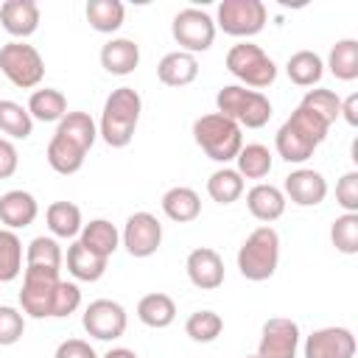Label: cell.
I'll use <instances>...</instances> for the list:
<instances>
[{"label":"cell","instance_id":"1","mask_svg":"<svg viewBox=\"0 0 358 358\" xmlns=\"http://www.w3.org/2000/svg\"><path fill=\"white\" fill-rule=\"evenodd\" d=\"M327 129H330V126H327L316 112H310V109H305V106H296V109L291 112V117L280 126L277 137H274L277 154H280L285 162H305V159L313 157L316 145L327 137Z\"/></svg>","mask_w":358,"mask_h":358},{"label":"cell","instance_id":"2","mask_svg":"<svg viewBox=\"0 0 358 358\" xmlns=\"http://www.w3.org/2000/svg\"><path fill=\"white\" fill-rule=\"evenodd\" d=\"M140 109L143 101L137 95V90L131 87H117L112 90V95L103 103V115H101V137L106 145L112 148H123L131 143L137 120H140Z\"/></svg>","mask_w":358,"mask_h":358},{"label":"cell","instance_id":"3","mask_svg":"<svg viewBox=\"0 0 358 358\" xmlns=\"http://www.w3.org/2000/svg\"><path fill=\"white\" fill-rule=\"evenodd\" d=\"M193 137L199 143V148L213 159V162H229L238 157L243 137H241V126L218 112L201 115L193 123Z\"/></svg>","mask_w":358,"mask_h":358},{"label":"cell","instance_id":"4","mask_svg":"<svg viewBox=\"0 0 358 358\" xmlns=\"http://www.w3.org/2000/svg\"><path fill=\"white\" fill-rule=\"evenodd\" d=\"M277 263H280V235H277V229H271L266 224V227H257L255 232H249V238L238 249L241 274L252 282H263L277 271Z\"/></svg>","mask_w":358,"mask_h":358},{"label":"cell","instance_id":"5","mask_svg":"<svg viewBox=\"0 0 358 358\" xmlns=\"http://www.w3.org/2000/svg\"><path fill=\"white\" fill-rule=\"evenodd\" d=\"M215 103H218V115H224L246 129H260L271 117V101L263 92L246 90L241 84L221 87L215 95Z\"/></svg>","mask_w":358,"mask_h":358},{"label":"cell","instance_id":"6","mask_svg":"<svg viewBox=\"0 0 358 358\" xmlns=\"http://www.w3.org/2000/svg\"><path fill=\"white\" fill-rule=\"evenodd\" d=\"M227 70L235 78H241L246 87H255V90H263L277 78V64L263 53L260 45H252V42H241V45L229 48Z\"/></svg>","mask_w":358,"mask_h":358},{"label":"cell","instance_id":"7","mask_svg":"<svg viewBox=\"0 0 358 358\" xmlns=\"http://www.w3.org/2000/svg\"><path fill=\"white\" fill-rule=\"evenodd\" d=\"M0 73L20 90H31L45 76V62L34 45L6 42L0 48Z\"/></svg>","mask_w":358,"mask_h":358},{"label":"cell","instance_id":"8","mask_svg":"<svg viewBox=\"0 0 358 358\" xmlns=\"http://www.w3.org/2000/svg\"><path fill=\"white\" fill-rule=\"evenodd\" d=\"M59 288V271L56 268H36L25 266L22 277V291H20V305L28 316L45 319L53 316V296Z\"/></svg>","mask_w":358,"mask_h":358},{"label":"cell","instance_id":"9","mask_svg":"<svg viewBox=\"0 0 358 358\" xmlns=\"http://www.w3.org/2000/svg\"><path fill=\"white\" fill-rule=\"evenodd\" d=\"M171 34L185 53H201L215 39V22L201 8H182L171 22Z\"/></svg>","mask_w":358,"mask_h":358},{"label":"cell","instance_id":"10","mask_svg":"<svg viewBox=\"0 0 358 358\" xmlns=\"http://www.w3.org/2000/svg\"><path fill=\"white\" fill-rule=\"evenodd\" d=\"M218 25L229 36H255L266 25V6L260 0H224L218 6Z\"/></svg>","mask_w":358,"mask_h":358},{"label":"cell","instance_id":"11","mask_svg":"<svg viewBox=\"0 0 358 358\" xmlns=\"http://www.w3.org/2000/svg\"><path fill=\"white\" fill-rule=\"evenodd\" d=\"M84 330L98 338V341H112V338H120L126 333V310L120 302H112V299H95L87 305L84 310V319H81Z\"/></svg>","mask_w":358,"mask_h":358},{"label":"cell","instance_id":"12","mask_svg":"<svg viewBox=\"0 0 358 358\" xmlns=\"http://www.w3.org/2000/svg\"><path fill=\"white\" fill-rule=\"evenodd\" d=\"M162 243V224L151 213L129 215L123 227V246L131 257H151Z\"/></svg>","mask_w":358,"mask_h":358},{"label":"cell","instance_id":"13","mask_svg":"<svg viewBox=\"0 0 358 358\" xmlns=\"http://www.w3.org/2000/svg\"><path fill=\"white\" fill-rule=\"evenodd\" d=\"M296 347H299V327H296V322L274 316V319H268L263 324L257 358H296Z\"/></svg>","mask_w":358,"mask_h":358},{"label":"cell","instance_id":"14","mask_svg":"<svg viewBox=\"0 0 358 358\" xmlns=\"http://www.w3.org/2000/svg\"><path fill=\"white\" fill-rule=\"evenodd\" d=\"M355 336L347 327H322L313 330L305 341V358H352Z\"/></svg>","mask_w":358,"mask_h":358},{"label":"cell","instance_id":"15","mask_svg":"<svg viewBox=\"0 0 358 358\" xmlns=\"http://www.w3.org/2000/svg\"><path fill=\"white\" fill-rule=\"evenodd\" d=\"M187 277L196 288L201 291H215L221 282H224V260L215 249H207V246H199L187 255Z\"/></svg>","mask_w":358,"mask_h":358},{"label":"cell","instance_id":"16","mask_svg":"<svg viewBox=\"0 0 358 358\" xmlns=\"http://www.w3.org/2000/svg\"><path fill=\"white\" fill-rule=\"evenodd\" d=\"M285 193L299 207H316L327 196V182H324V176L319 171L299 168V171H291L285 176Z\"/></svg>","mask_w":358,"mask_h":358},{"label":"cell","instance_id":"17","mask_svg":"<svg viewBox=\"0 0 358 358\" xmlns=\"http://www.w3.org/2000/svg\"><path fill=\"white\" fill-rule=\"evenodd\" d=\"M39 207L28 190H8L0 196V224L6 229H25L34 224Z\"/></svg>","mask_w":358,"mask_h":358},{"label":"cell","instance_id":"18","mask_svg":"<svg viewBox=\"0 0 358 358\" xmlns=\"http://www.w3.org/2000/svg\"><path fill=\"white\" fill-rule=\"evenodd\" d=\"M0 22L11 36H31L39 28V6L34 0H6L0 6Z\"/></svg>","mask_w":358,"mask_h":358},{"label":"cell","instance_id":"19","mask_svg":"<svg viewBox=\"0 0 358 358\" xmlns=\"http://www.w3.org/2000/svg\"><path fill=\"white\" fill-rule=\"evenodd\" d=\"M196 76H199V62L193 53L185 50L165 53L157 64V78L168 87H187L190 81H196Z\"/></svg>","mask_w":358,"mask_h":358},{"label":"cell","instance_id":"20","mask_svg":"<svg viewBox=\"0 0 358 358\" xmlns=\"http://www.w3.org/2000/svg\"><path fill=\"white\" fill-rule=\"evenodd\" d=\"M101 64L112 76H129L140 64V48L131 39H109L101 48Z\"/></svg>","mask_w":358,"mask_h":358},{"label":"cell","instance_id":"21","mask_svg":"<svg viewBox=\"0 0 358 358\" xmlns=\"http://www.w3.org/2000/svg\"><path fill=\"white\" fill-rule=\"evenodd\" d=\"M246 207L249 213L257 218V221H277L282 213H285V196L280 187L274 185H255L249 193H246Z\"/></svg>","mask_w":358,"mask_h":358},{"label":"cell","instance_id":"22","mask_svg":"<svg viewBox=\"0 0 358 358\" xmlns=\"http://www.w3.org/2000/svg\"><path fill=\"white\" fill-rule=\"evenodd\" d=\"M162 213L176 224L196 221L201 213V199L193 187H171L162 196Z\"/></svg>","mask_w":358,"mask_h":358},{"label":"cell","instance_id":"23","mask_svg":"<svg viewBox=\"0 0 358 358\" xmlns=\"http://www.w3.org/2000/svg\"><path fill=\"white\" fill-rule=\"evenodd\" d=\"M67 271H70L76 280L95 282V280H101L103 271H106V257L90 252L81 241H76V243L67 249Z\"/></svg>","mask_w":358,"mask_h":358},{"label":"cell","instance_id":"24","mask_svg":"<svg viewBox=\"0 0 358 358\" xmlns=\"http://www.w3.org/2000/svg\"><path fill=\"white\" fill-rule=\"evenodd\" d=\"M137 316L145 327H154V330H162L168 327L173 319H176V305L168 294H145L140 302H137Z\"/></svg>","mask_w":358,"mask_h":358},{"label":"cell","instance_id":"25","mask_svg":"<svg viewBox=\"0 0 358 358\" xmlns=\"http://www.w3.org/2000/svg\"><path fill=\"white\" fill-rule=\"evenodd\" d=\"M90 252H95V255H101V257H106L109 260V255L117 249V243H120V235H117V229H115V224L112 221H106V218H95V221H90V224H84L81 227V238H78Z\"/></svg>","mask_w":358,"mask_h":358},{"label":"cell","instance_id":"26","mask_svg":"<svg viewBox=\"0 0 358 358\" xmlns=\"http://www.w3.org/2000/svg\"><path fill=\"white\" fill-rule=\"evenodd\" d=\"M25 109H28L31 120L53 123V120H62V117L67 115V98H64L59 90L45 87V90L31 92V98H28V106H25Z\"/></svg>","mask_w":358,"mask_h":358},{"label":"cell","instance_id":"27","mask_svg":"<svg viewBox=\"0 0 358 358\" xmlns=\"http://www.w3.org/2000/svg\"><path fill=\"white\" fill-rule=\"evenodd\" d=\"M56 134L64 137L67 143L78 145L81 151H90V145H92L95 137H98V129H95V123H92V117H90L87 112H67V115L59 120Z\"/></svg>","mask_w":358,"mask_h":358},{"label":"cell","instance_id":"28","mask_svg":"<svg viewBox=\"0 0 358 358\" xmlns=\"http://www.w3.org/2000/svg\"><path fill=\"white\" fill-rule=\"evenodd\" d=\"M84 154H87V151H81L78 145L67 143V140L59 137V134H53L50 143H48V165H50L56 173H64V176L76 173V171L84 165Z\"/></svg>","mask_w":358,"mask_h":358},{"label":"cell","instance_id":"29","mask_svg":"<svg viewBox=\"0 0 358 358\" xmlns=\"http://www.w3.org/2000/svg\"><path fill=\"white\" fill-rule=\"evenodd\" d=\"M45 218H48V229L56 238H73L81 232V210L73 201H53Z\"/></svg>","mask_w":358,"mask_h":358},{"label":"cell","instance_id":"30","mask_svg":"<svg viewBox=\"0 0 358 358\" xmlns=\"http://www.w3.org/2000/svg\"><path fill=\"white\" fill-rule=\"evenodd\" d=\"M285 70H288V78H291L294 84H299V87H313V84H319V78H322V73H324V62H322L313 50H296V53L288 59Z\"/></svg>","mask_w":358,"mask_h":358},{"label":"cell","instance_id":"31","mask_svg":"<svg viewBox=\"0 0 358 358\" xmlns=\"http://www.w3.org/2000/svg\"><path fill=\"white\" fill-rule=\"evenodd\" d=\"M207 193L213 201L218 204H232L241 199L243 193V176L235 168H218L215 173H210L207 179Z\"/></svg>","mask_w":358,"mask_h":358},{"label":"cell","instance_id":"32","mask_svg":"<svg viewBox=\"0 0 358 358\" xmlns=\"http://www.w3.org/2000/svg\"><path fill=\"white\" fill-rule=\"evenodd\" d=\"M123 3L120 0H90L87 3V22L101 31V34H112L123 25Z\"/></svg>","mask_w":358,"mask_h":358},{"label":"cell","instance_id":"33","mask_svg":"<svg viewBox=\"0 0 358 358\" xmlns=\"http://www.w3.org/2000/svg\"><path fill=\"white\" fill-rule=\"evenodd\" d=\"M235 162H238V173L246 176V179H263V176H268V171H271V154H268V148L260 145V143H246V145H241Z\"/></svg>","mask_w":358,"mask_h":358},{"label":"cell","instance_id":"34","mask_svg":"<svg viewBox=\"0 0 358 358\" xmlns=\"http://www.w3.org/2000/svg\"><path fill=\"white\" fill-rule=\"evenodd\" d=\"M327 67L336 78L341 81H352L358 78V42L355 39H341L333 45L330 50V59H327Z\"/></svg>","mask_w":358,"mask_h":358},{"label":"cell","instance_id":"35","mask_svg":"<svg viewBox=\"0 0 358 358\" xmlns=\"http://www.w3.org/2000/svg\"><path fill=\"white\" fill-rule=\"evenodd\" d=\"M22 271V243L14 229H0V282L17 280Z\"/></svg>","mask_w":358,"mask_h":358},{"label":"cell","instance_id":"36","mask_svg":"<svg viewBox=\"0 0 358 358\" xmlns=\"http://www.w3.org/2000/svg\"><path fill=\"white\" fill-rule=\"evenodd\" d=\"M31 129L34 120L25 106H20L17 101H0V131H6L14 140H25L31 137Z\"/></svg>","mask_w":358,"mask_h":358},{"label":"cell","instance_id":"37","mask_svg":"<svg viewBox=\"0 0 358 358\" xmlns=\"http://www.w3.org/2000/svg\"><path fill=\"white\" fill-rule=\"evenodd\" d=\"M221 330H224V322H221V316H218L215 310H196V313H190L187 322H185V333H187L193 341H199V344L215 341V338L221 336Z\"/></svg>","mask_w":358,"mask_h":358},{"label":"cell","instance_id":"38","mask_svg":"<svg viewBox=\"0 0 358 358\" xmlns=\"http://www.w3.org/2000/svg\"><path fill=\"white\" fill-rule=\"evenodd\" d=\"M25 266H36V268H62V249L53 238H34L25 249Z\"/></svg>","mask_w":358,"mask_h":358},{"label":"cell","instance_id":"39","mask_svg":"<svg viewBox=\"0 0 358 358\" xmlns=\"http://www.w3.org/2000/svg\"><path fill=\"white\" fill-rule=\"evenodd\" d=\"M299 106L316 112L327 126L341 117V98H338L333 90H308Z\"/></svg>","mask_w":358,"mask_h":358},{"label":"cell","instance_id":"40","mask_svg":"<svg viewBox=\"0 0 358 358\" xmlns=\"http://www.w3.org/2000/svg\"><path fill=\"white\" fill-rule=\"evenodd\" d=\"M330 241L338 252L355 255L358 252V213H344L330 227Z\"/></svg>","mask_w":358,"mask_h":358},{"label":"cell","instance_id":"41","mask_svg":"<svg viewBox=\"0 0 358 358\" xmlns=\"http://www.w3.org/2000/svg\"><path fill=\"white\" fill-rule=\"evenodd\" d=\"M25 333V319L17 308L0 305V347H11L22 338Z\"/></svg>","mask_w":358,"mask_h":358},{"label":"cell","instance_id":"42","mask_svg":"<svg viewBox=\"0 0 358 358\" xmlns=\"http://www.w3.org/2000/svg\"><path fill=\"white\" fill-rule=\"evenodd\" d=\"M78 305H81V291H78V285L59 280V288H56V296H53V316H56V319L70 316V313H76Z\"/></svg>","mask_w":358,"mask_h":358},{"label":"cell","instance_id":"43","mask_svg":"<svg viewBox=\"0 0 358 358\" xmlns=\"http://www.w3.org/2000/svg\"><path fill=\"white\" fill-rule=\"evenodd\" d=\"M336 201L347 210V213H358V173L350 171L338 179L336 185Z\"/></svg>","mask_w":358,"mask_h":358},{"label":"cell","instance_id":"44","mask_svg":"<svg viewBox=\"0 0 358 358\" xmlns=\"http://www.w3.org/2000/svg\"><path fill=\"white\" fill-rule=\"evenodd\" d=\"M53 358H98L95 355V350L87 344V341H81V338H67V341H62L59 347H56V355Z\"/></svg>","mask_w":358,"mask_h":358},{"label":"cell","instance_id":"45","mask_svg":"<svg viewBox=\"0 0 358 358\" xmlns=\"http://www.w3.org/2000/svg\"><path fill=\"white\" fill-rule=\"evenodd\" d=\"M17 162H20V157H17L14 143H11V140H6V137H0V179L14 176Z\"/></svg>","mask_w":358,"mask_h":358},{"label":"cell","instance_id":"46","mask_svg":"<svg viewBox=\"0 0 358 358\" xmlns=\"http://www.w3.org/2000/svg\"><path fill=\"white\" fill-rule=\"evenodd\" d=\"M341 115L350 126H358V95H350L347 101H341Z\"/></svg>","mask_w":358,"mask_h":358},{"label":"cell","instance_id":"47","mask_svg":"<svg viewBox=\"0 0 358 358\" xmlns=\"http://www.w3.org/2000/svg\"><path fill=\"white\" fill-rule=\"evenodd\" d=\"M103 358H137L131 350H126V347H115V350H109Z\"/></svg>","mask_w":358,"mask_h":358},{"label":"cell","instance_id":"48","mask_svg":"<svg viewBox=\"0 0 358 358\" xmlns=\"http://www.w3.org/2000/svg\"><path fill=\"white\" fill-rule=\"evenodd\" d=\"M246 358H257V355H246Z\"/></svg>","mask_w":358,"mask_h":358}]
</instances>
